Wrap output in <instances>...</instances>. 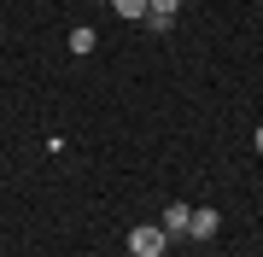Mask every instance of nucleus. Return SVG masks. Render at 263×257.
I'll return each instance as SVG.
<instances>
[{
    "label": "nucleus",
    "instance_id": "f257e3e1",
    "mask_svg": "<svg viewBox=\"0 0 263 257\" xmlns=\"http://www.w3.org/2000/svg\"><path fill=\"white\" fill-rule=\"evenodd\" d=\"M129 251L135 257H158V251H170V234L158 222H141V228H129Z\"/></svg>",
    "mask_w": 263,
    "mask_h": 257
},
{
    "label": "nucleus",
    "instance_id": "f03ea898",
    "mask_svg": "<svg viewBox=\"0 0 263 257\" xmlns=\"http://www.w3.org/2000/svg\"><path fill=\"white\" fill-rule=\"evenodd\" d=\"M216 228H222V216H216L211 205H199L193 222H187V240H216Z\"/></svg>",
    "mask_w": 263,
    "mask_h": 257
},
{
    "label": "nucleus",
    "instance_id": "7ed1b4c3",
    "mask_svg": "<svg viewBox=\"0 0 263 257\" xmlns=\"http://www.w3.org/2000/svg\"><path fill=\"white\" fill-rule=\"evenodd\" d=\"M187 222H193V210H187V205H170V210H164V222H158V228H164L170 240H181V234H187Z\"/></svg>",
    "mask_w": 263,
    "mask_h": 257
},
{
    "label": "nucleus",
    "instance_id": "20e7f679",
    "mask_svg": "<svg viewBox=\"0 0 263 257\" xmlns=\"http://www.w3.org/2000/svg\"><path fill=\"white\" fill-rule=\"evenodd\" d=\"M70 53H76V58L94 53V24H76V29H70Z\"/></svg>",
    "mask_w": 263,
    "mask_h": 257
},
{
    "label": "nucleus",
    "instance_id": "39448f33",
    "mask_svg": "<svg viewBox=\"0 0 263 257\" xmlns=\"http://www.w3.org/2000/svg\"><path fill=\"white\" fill-rule=\"evenodd\" d=\"M111 12H117L123 24H141L146 18V0H111Z\"/></svg>",
    "mask_w": 263,
    "mask_h": 257
},
{
    "label": "nucleus",
    "instance_id": "423d86ee",
    "mask_svg": "<svg viewBox=\"0 0 263 257\" xmlns=\"http://www.w3.org/2000/svg\"><path fill=\"white\" fill-rule=\"evenodd\" d=\"M146 29H152V35H170V29H176V18H170V12H146V18H141Z\"/></svg>",
    "mask_w": 263,
    "mask_h": 257
},
{
    "label": "nucleus",
    "instance_id": "0eeeda50",
    "mask_svg": "<svg viewBox=\"0 0 263 257\" xmlns=\"http://www.w3.org/2000/svg\"><path fill=\"white\" fill-rule=\"evenodd\" d=\"M146 12H170V18H176V12H181V0H146Z\"/></svg>",
    "mask_w": 263,
    "mask_h": 257
},
{
    "label": "nucleus",
    "instance_id": "6e6552de",
    "mask_svg": "<svg viewBox=\"0 0 263 257\" xmlns=\"http://www.w3.org/2000/svg\"><path fill=\"white\" fill-rule=\"evenodd\" d=\"M252 146H257V152H263V123H257V134H252Z\"/></svg>",
    "mask_w": 263,
    "mask_h": 257
},
{
    "label": "nucleus",
    "instance_id": "1a4fd4ad",
    "mask_svg": "<svg viewBox=\"0 0 263 257\" xmlns=\"http://www.w3.org/2000/svg\"><path fill=\"white\" fill-rule=\"evenodd\" d=\"M158 257H176V251H158Z\"/></svg>",
    "mask_w": 263,
    "mask_h": 257
},
{
    "label": "nucleus",
    "instance_id": "9d476101",
    "mask_svg": "<svg viewBox=\"0 0 263 257\" xmlns=\"http://www.w3.org/2000/svg\"><path fill=\"white\" fill-rule=\"evenodd\" d=\"M123 257H135V251H123Z\"/></svg>",
    "mask_w": 263,
    "mask_h": 257
}]
</instances>
